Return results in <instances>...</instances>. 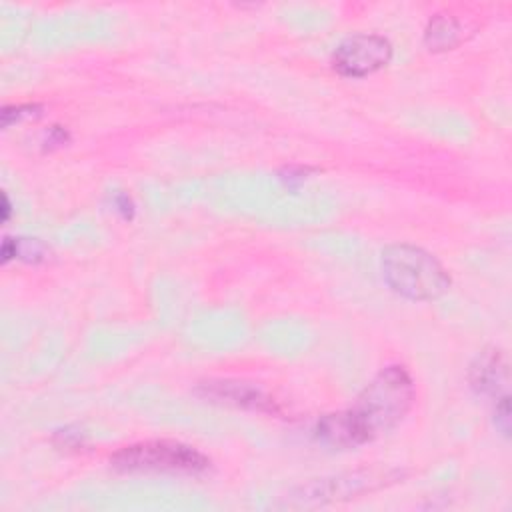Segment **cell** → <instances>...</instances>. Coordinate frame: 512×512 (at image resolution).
<instances>
[{"label": "cell", "mask_w": 512, "mask_h": 512, "mask_svg": "<svg viewBox=\"0 0 512 512\" xmlns=\"http://www.w3.org/2000/svg\"><path fill=\"white\" fill-rule=\"evenodd\" d=\"M14 256L28 260V262H40L46 258V246L36 238H32V240L18 238V240H14Z\"/></svg>", "instance_id": "cell-10"}, {"label": "cell", "mask_w": 512, "mask_h": 512, "mask_svg": "<svg viewBox=\"0 0 512 512\" xmlns=\"http://www.w3.org/2000/svg\"><path fill=\"white\" fill-rule=\"evenodd\" d=\"M468 380L476 394L494 398L506 394L504 388L508 384V366L504 354L498 348L482 350L470 364Z\"/></svg>", "instance_id": "cell-7"}, {"label": "cell", "mask_w": 512, "mask_h": 512, "mask_svg": "<svg viewBox=\"0 0 512 512\" xmlns=\"http://www.w3.org/2000/svg\"><path fill=\"white\" fill-rule=\"evenodd\" d=\"M10 216V202H8V196L2 194V220H8Z\"/></svg>", "instance_id": "cell-16"}, {"label": "cell", "mask_w": 512, "mask_h": 512, "mask_svg": "<svg viewBox=\"0 0 512 512\" xmlns=\"http://www.w3.org/2000/svg\"><path fill=\"white\" fill-rule=\"evenodd\" d=\"M416 388L404 366L390 364L382 368L350 406L368 442L382 432L392 430L412 408Z\"/></svg>", "instance_id": "cell-1"}, {"label": "cell", "mask_w": 512, "mask_h": 512, "mask_svg": "<svg viewBox=\"0 0 512 512\" xmlns=\"http://www.w3.org/2000/svg\"><path fill=\"white\" fill-rule=\"evenodd\" d=\"M380 268L384 282L408 300H434L450 288L446 268L430 252L414 244L386 246Z\"/></svg>", "instance_id": "cell-2"}, {"label": "cell", "mask_w": 512, "mask_h": 512, "mask_svg": "<svg viewBox=\"0 0 512 512\" xmlns=\"http://www.w3.org/2000/svg\"><path fill=\"white\" fill-rule=\"evenodd\" d=\"M308 168H302V166H288L284 172H282V180L286 182V186H290V188H294L296 184H300L306 176H308Z\"/></svg>", "instance_id": "cell-13"}, {"label": "cell", "mask_w": 512, "mask_h": 512, "mask_svg": "<svg viewBox=\"0 0 512 512\" xmlns=\"http://www.w3.org/2000/svg\"><path fill=\"white\" fill-rule=\"evenodd\" d=\"M40 106L36 104H22V106H4L2 110V126L8 128L12 122H18L26 116H38Z\"/></svg>", "instance_id": "cell-11"}, {"label": "cell", "mask_w": 512, "mask_h": 512, "mask_svg": "<svg viewBox=\"0 0 512 512\" xmlns=\"http://www.w3.org/2000/svg\"><path fill=\"white\" fill-rule=\"evenodd\" d=\"M392 58V44L380 34H352L344 38L334 54L332 66L338 74L348 78H362L384 68Z\"/></svg>", "instance_id": "cell-4"}, {"label": "cell", "mask_w": 512, "mask_h": 512, "mask_svg": "<svg viewBox=\"0 0 512 512\" xmlns=\"http://www.w3.org/2000/svg\"><path fill=\"white\" fill-rule=\"evenodd\" d=\"M196 392L208 400L232 404L238 408H248V410H258V412H268V414L278 412L274 400L262 388H258L250 382L206 380L196 388Z\"/></svg>", "instance_id": "cell-5"}, {"label": "cell", "mask_w": 512, "mask_h": 512, "mask_svg": "<svg viewBox=\"0 0 512 512\" xmlns=\"http://www.w3.org/2000/svg\"><path fill=\"white\" fill-rule=\"evenodd\" d=\"M374 480H382V476L374 478L372 474H348V476H338V478H324V480H314L308 486H302L300 494L294 496L300 502L296 506H318L326 504L332 500L340 498H350L354 494H360L368 490V484Z\"/></svg>", "instance_id": "cell-6"}, {"label": "cell", "mask_w": 512, "mask_h": 512, "mask_svg": "<svg viewBox=\"0 0 512 512\" xmlns=\"http://www.w3.org/2000/svg\"><path fill=\"white\" fill-rule=\"evenodd\" d=\"M68 140V132L64 130V128H60V126H52L50 130H48V138H46V146L50 144V146H60V144H64Z\"/></svg>", "instance_id": "cell-15"}, {"label": "cell", "mask_w": 512, "mask_h": 512, "mask_svg": "<svg viewBox=\"0 0 512 512\" xmlns=\"http://www.w3.org/2000/svg\"><path fill=\"white\" fill-rule=\"evenodd\" d=\"M494 424L496 428L504 434L510 436V396L502 394L496 400V410H494Z\"/></svg>", "instance_id": "cell-12"}, {"label": "cell", "mask_w": 512, "mask_h": 512, "mask_svg": "<svg viewBox=\"0 0 512 512\" xmlns=\"http://www.w3.org/2000/svg\"><path fill=\"white\" fill-rule=\"evenodd\" d=\"M112 468L120 472H206L210 460L190 444L176 440H144L122 446L110 456Z\"/></svg>", "instance_id": "cell-3"}, {"label": "cell", "mask_w": 512, "mask_h": 512, "mask_svg": "<svg viewBox=\"0 0 512 512\" xmlns=\"http://www.w3.org/2000/svg\"><path fill=\"white\" fill-rule=\"evenodd\" d=\"M316 438L332 448H356L368 442L350 408L322 416L316 422Z\"/></svg>", "instance_id": "cell-8"}, {"label": "cell", "mask_w": 512, "mask_h": 512, "mask_svg": "<svg viewBox=\"0 0 512 512\" xmlns=\"http://www.w3.org/2000/svg\"><path fill=\"white\" fill-rule=\"evenodd\" d=\"M462 40V26L452 14H436L424 30V42L430 50H450Z\"/></svg>", "instance_id": "cell-9"}, {"label": "cell", "mask_w": 512, "mask_h": 512, "mask_svg": "<svg viewBox=\"0 0 512 512\" xmlns=\"http://www.w3.org/2000/svg\"><path fill=\"white\" fill-rule=\"evenodd\" d=\"M114 206H116V210H118L126 220H132V216H134V202H132V198H130L126 192H118V194L114 196Z\"/></svg>", "instance_id": "cell-14"}]
</instances>
